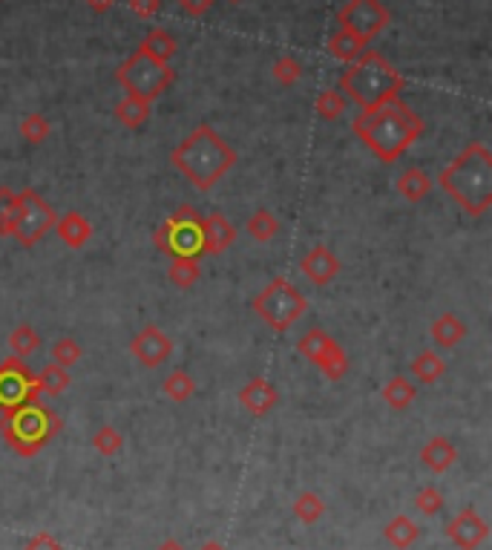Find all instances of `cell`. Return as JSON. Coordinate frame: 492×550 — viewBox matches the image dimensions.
<instances>
[{
	"mask_svg": "<svg viewBox=\"0 0 492 550\" xmlns=\"http://www.w3.org/2000/svg\"><path fill=\"white\" fill-rule=\"evenodd\" d=\"M170 162L193 187L210 191L237 165V150L210 124H199L191 136H184L176 144V150L170 153Z\"/></svg>",
	"mask_w": 492,
	"mask_h": 550,
	"instance_id": "3",
	"label": "cell"
},
{
	"mask_svg": "<svg viewBox=\"0 0 492 550\" xmlns=\"http://www.w3.org/2000/svg\"><path fill=\"white\" fill-rule=\"evenodd\" d=\"M450 536H452L461 547L472 550L475 545H479V542L487 536V525L481 522L479 513H475V510H464V513H461L455 522L450 525Z\"/></svg>",
	"mask_w": 492,
	"mask_h": 550,
	"instance_id": "18",
	"label": "cell"
},
{
	"mask_svg": "<svg viewBox=\"0 0 492 550\" xmlns=\"http://www.w3.org/2000/svg\"><path fill=\"white\" fill-rule=\"evenodd\" d=\"M127 6L133 9V14H139V18H156L158 9H162V0H127Z\"/></svg>",
	"mask_w": 492,
	"mask_h": 550,
	"instance_id": "40",
	"label": "cell"
},
{
	"mask_svg": "<svg viewBox=\"0 0 492 550\" xmlns=\"http://www.w3.org/2000/svg\"><path fill=\"white\" fill-rule=\"evenodd\" d=\"M435 185L461 211L479 220L492 208V150L484 141H470L438 173Z\"/></svg>",
	"mask_w": 492,
	"mask_h": 550,
	"instance_id": "2",
	"label": "cell"
},
{
	"mask_svg": "<svg viewBox=\"0 0 492 550\" xmlns=\"http://www.w3.org/2000/svg\"><path fill=\"white\" fill-rule=\"evenodd\" d=\"M239 403L248 412H254V415H268L280 403V392H277V386H273L271 381L251 378L248 383L239 389Z\"/></svg>",
	"mask_w": 492,
	"mask_h": 550,
	"instance_id": "16",
	"label": "cell"
},
{
	"mask_svg": "<svg viewBox=\"0 0 492 550\" xmlns=\"http://www.w3.org/2000/svg\"><path fill=\"white\" fill-rule=\"evenodd\" d=\"M245 230H248L251 239H256V242H271L273 237L280 234V220L273 216V211L256 208V211L251 213V220L245 222Z\"/></svg>",
	"mask_w": 492,
	"mask_h": 550,
	"instance_id": "28",
	"label": "cell"
},
{
	"mask_svg": "<svg viewBox=\"0 0 492 550\" xmlns=\"http://www.w3.org/2000/svg\"><path fill=\"white\" fill-rule=\"evenodd\" d=\"M297 516L302 518V522H317V518L323 516V501L317 499L314 493H302L294 504Z\"/></svg>",
	"mask_w": 492,
	"mask_h": 550,
	"instance_id": "39",
	"label": "cell"
},
{
	"mask_svg": "<svg viewBox=\"0 0 492 550\" xmlns=\"http://www.w3.org/2000/svg\"><path fill=\"white\" fill-rule=\"evenodd\" d=\"M201 277V268H199V259L191 257H176L170 259L167 266V280L176 285V288H193Z\"/></svg>",
	"mask_w": 492,
	"mask_h": 550,
	"instance_id": "29",
	"label": "cell"
},
{
	"mask_svg": "<svg viewBox=\"0 0 492 550\" xmlns=\"http://www.w3.org/2000/svg\"><path fill=\"white\" fill-rule=\"evenodd\" d=\"M380 395H383V401L392 410H407V407H412L415 398H417V386L409 378H403V374H395L392 381L383 383Z\"/></svg>",
	"mask_w": 492,
	"mask_h": 550,
	"instance_id": "25",
	"label": "cell"
},
{
	"mask_svg": "<svg viewBox=\"0 0 492 550\" xmlns=\"http://www.w3.org/2000/svg\"><path fill=\"white\" fill-rule=\"evenodd\" d=\"M237 239V228L230 225L225 213L213 211L208 216H201V251L205 257L210 254H225Z\"/></svg>",
	"mask_w": 492,
	"mask_h": 550,
	"instance_id": "15",
	"label": "cell"
},
{
	"mask_svg": "<svg viewBox=\"0 0 492 550\" xmlns=\"http://www.w3.org/2000/svg\"><path fill=\"white\" fill-rule=\"evenodd\" d=\"M467 338V326L464 320H461L458 314H441L435 323H432V340H435L438 346H443V349H455V346Z\"/></svg>",
	"mask_w": 492,
	"mask_h": 550,
	"instance_id": "22",
	"label": "cell"
},
{
	"mask_svg": "<svg viewBox=\"0 0 492 550\" xmlns=\"http://www.w3.org/2000/svg\"><path fill=\"white\" fill-rule=\"evenodd\" d=\"M61 432V418L49 407L32 401L0 415V436L18 455H35Z\"/></svg>",
	"mask_w": 492,
	"mask_h": 550,
	"instance_id": "5",
	"label": "cell"
},
{
	"mask_svg": "<svg viewBox=\"0 0 492 550\" xmlns=\"http://www.w3.org/2000/svg\"><path fill=\"white\" fill-rule=\"evenodd\" d=\"M162 392H165L173 403H184V401H191V398L196 395V381H193L184 369H176V372H170L167 378H165Z\"/></svg>",
	"mask_w": 492,
	"mask_h": 550,
	"instance_id": "31",
	"label": "cell"
},
{
	"mask_svg": "<svg viewBox=\"0 0 492 550\" xmlns=\"http://www.w3.org/2000/svg\"><path fill=\"white\" fill-rule=\"evenodd\" d=\"M14 213H18V194L0 187V237H12Z\"/></svg>",
	"mask_w": 492,
	"mask_h": 550,
	"instance_id": "35",
	"label": "cell"
},
{
	"mask_svg": "<svg viewBox=\"0 0 492 550\" xmlns=\"http://www.w3.org/2000/svg\"><path fill=\"white\" fill-rule=\"evenodd\" d=\"M392 21L389 9L380 0H345V6L337 12V23L345 32H352L363 43H371Z\"/></svg>",
	"mask_w": 492,
	"mask_h": 550,
	"instance_id": "11",
	"label": "cell"
},
{
	"mask_svg": "<svg viewBox=\"0 0 492 550\" xmlns=\"http://www.w3.org/2000/svg\"><path fill=\"white\" fill-rule=\"evenodd\" d=\"M352 130L380 162L392 165L424 136V119L398 95L380 107L363 110L354 119Z\"/></svg>",
	"mask_w": 492,
	"mask_h": 550,
	"instance_id": "1",
	"label": "cell"
},
{
	"mask_svg": "<svg viewBox=\"0 0 492 550\" xmlns=\"http://www.w3.org/2000/svg\"><path fill=\"white\" fill-rule=\"evenodd\" d=\"M432 187H435V182H432V176L424 173L421 167H409L407 173H400L398 182H395V191L409 202L426 199L432 194Z\"/></svg>",
	"mask_w": 492,
	"mask_h": 550,
	"instance_id": "20",
	"label": "cell"
},
{
	"mask_svg": "<svg viewBox=\"0 0 492 550\" xmlns=\"http://www.w3.org/2000/svg\"><path fill=\"white\" fill-rule=\"evenodd\" d=\"M130 355H133L141 366L158 369V366L167 364V360H170V355H173V340H170L156 323H148L133 340H130Z\"/></svg>",
	"mask_w": 492,
	"mask_h": 550,
	"instance_id": "13",
	"label": "cell"
},
{
	"mask_svg": "<svg viewBox=\"0 0 492 550\" xmlns=\"http://www.w3.org/2000/svg\"><path fill=\"white\" fill-rule=\"evenodd\" d=\"M84 4L90 6L93 12H101V14H104V12H110L115 4H119V0H84Z\"/></svg>",
	"mask_w": 492,
	"mask_h": 550,
	"instance_id": "44",
	"label": "cell"
},
{
	"mask_svg": "<svg viewBox=\"0 0 492 550\" xmlns=\"http://www.w3.org/2000/svg\"><path fill=\"white\" fill-rule=\"evenodd\" d=\"M179 6L187 14H193V18H201V14H205L213 6V0H179Z\"/></svg>",
	"mask_w": 492,
	"mask_h": 550,
	"instance_id": "42",
	"label": "cell"
},
{
	"mask_svg": "<svg viewBox=\"0 0 492 550\" xmlns=\"http://www.w3.org/2000/svg\"><path fill=\"white\" fill-rule=\"evenodd\" d=\"M345 107H349V101H345V95L340 93V90H323L320 95H317V101H314V110H317V115H320V119H326V122H337L340 115L345 113Z\"/></svg>",
	"mask_w": 492,
	"mask_h": 550,
	"instance_id": "32",
	"label": "cell"
},
{
	"mask_svg": "<svg viewBox=\"0 0 492 550\" xmlns=\"http://www.w3.org/2000/svg\"><path fill=\"white\" fill-rule=\"evenodd\" d=\"M93 444H95V450H98L101 455H115V453L121 450L124 438H121V432L115 429V427H101V429L95 432Z\"/></svg>",
	"mask_w": 492,
	"mask_h": 550,
	"instance_id": "38",
	"label": "cell"
},
{
	"mask_svg": "<svg viewBox=\"0 0 492 550\" xmlns=\"http://www.w3.org/2000/svg\"><path fill=\"white\" fill-rule=\"evenodd\" d=\"M40 349V335L38 331L29 326V323H18L12 329V335H9V352L14 357H21L26 360L29 355H35Z\"/></svg>",
	"mask_w": 492,
	"mask_h": 550,
	"instance_id": "30",
	"label": "cell"
},
{
	"mask_svg": "<svg viewBox=\"0 0 492 550\" xmlns=\"http://www.w3.org/2000/svg\"><path fill=\"white\" fill-rule=\"evenodd\" d=\"M455 458H458V453H455V446L446 441V438H432L424 450H421V461L424 464L432 470V473H443V470H450L452 464H455Z\"/></svg>",
	"mask_w": 492,
	"mask_h": 550,
	"instance_id": "24",
	"label": "cell"
},
{
	"mask_svg": "<svg viewBox=\"0 0 492 550\" xmlns=\"http://www.w3.org/2000/svg\"><path fill=\"white\" fill-rule=\"evenodd\" d=\"M35 381H38V389H40V395H64L67 389H69V383H72V378H69V372L64 369V366H58V364H49L43 366L40 372H35Z\"/></svg>",
	"mask_w": 492,
	"mask_h": 550,
	"instance_id": "27",
	"label": "cell"
},
{
	"mask_svg": "<svg viewBox=\"0 0 492 550\" xmlns=\"http://www.w3.org/2000/svg\"><path fill=\"white\" fill-rule=\"evenodd\" d=\"M153 242L170 259L176 257L201 259L205 257V251H201V213L193 205H179L153 230Z\"/></svg>",
	"mask_w": 492,
	"mask_h": 550,
	"instance_id": "7",
	"label": "cell"
},
{
	"mask_svg": "<svg viewBox=\"0 0 492 550\" xmlns=\"http://www.w3.org/2000/svg\"><path fill=\"white\" fill-rule=\"evenodd\" d=\"M144 55H150V58H156V61H162V64H170V58L179 52V41L173 38L167 29H162V26H156V29H150L148 32V38L141 41V47H139Z\"/></svg>",
	"mask_w": 492,
	"mask_h": 550,
	"instance_id": "21",
	"label": "cell"
},
{
	"mask_svg": "<svg viewBox=\"0 0 492 550\" xmlns=\"http://www.w3.org/2000/svg\"><path fill=\"white\" fill-rule=\"evenodd\" d=\"M366 47H369V43H363L360 38H354L352 32H345V29H337V32L331 35L328 43H326L328 55L337 58V61H345V64L357 61V58L366 52Z\"/></svg>",
	"mask_w": 492,
	"mask_h": 550,
	"instance_id": "23",
	"label": "cell"
},
{
	"mask_svg": "<svg viewBox=\"0 0 492 550\" xmlns=\"http://www.w3.org/2000/svg\"><path fill=\"white\" fill-rule=\"evenodd\" d=\"M158 550H182L176 542H167V545H162V547H158Z\"/></svg>",
	"mask_w": 492,
	"mask_h": 550,
	"instance_id": "45",
	"label": "cell"
},
{
	"mask_svg": "<svg viewBox=\"0 0 492 550\" xmlns=\"http://www.w3.org/2000/svg\"><path fill=\"white\" fill-rule=\"evenodd\" d=\"M386 536H389V542L398 545V547H409L417 539V527L409 522L407 516H400V518H395V522L386 527Z\"/></svg>",
	"mask_w": 492,
	"mask_h": 550,
	"instance_id": "37",
	"label": "cell"
},
{
	"mask_svg": "<svg viewBox=\"0 0 492 550\" xmlns=\"http://www.w3.org/2000/svg\"><path fill=\"white\" fill-rule=\"evenodd\" d=\"M417 508H421L424 513H438V510L443 508V499H441V493H438V490L426 487L424 493L417 496Z\"/></svg>",
	"mask_w": 492,
	"mask_h": 550,
	"instance_id": "41",
	"label": "cell"
},
{
	"mask_svg": "<svg viewBox=\"0 0 492 550\" xmlns=\"http://www.w3.org/2000/svg\"><path fill=\"white\" fill-rule=\"evenodd\" d=\"M55 234H58V239H61L67 248H72V251H78V248H84L86 242L93 239V234H95V228H93V222L86 220L84 213H78V211H69V213H64L61 220L55 222Z\"/></svg>",
	"mask_w": 492,
	"mask_h": 550,
	"instance_id": "17",
	"label": "cell"
},
{
	"mask_svg": "<svg viewBox=\"0 0 492 550\" xmlns=\"http://www.w3.org/2000/svg\"><path fill=\"white\" fill-rule=\"evenodd\" d=\"M201 550H222V547H219V545H213V542H210V545H205V547H201Z\"/></svg>",
	"mask_w": 492,
	"mask_h": 550,
	"instance_id": "46",
	"label": "cell"
},
{
	"mask_svg": "<svg viewBox=\"0 0 492 550\" xmlns=\"http://www.w3.org/2000/svg\"><path fill=\"white\" fill-rule=\"evenodd\" d=\"M40 389L35 381V372L26 366L21 357H6L0 360V410H14L21 403L38 401Z\"/></svg>",
	"mask_w": 492,
	"mask_h": 550,
	"instance_id": "12",
	"label": "cell"
},
{
	"mask_svg": "<svg viewBox=\"0 0 492 550\" xmlns=\"http://www.w3.org/2000/svg\"><path fill=\"white\" fill-rule=\"evenodd\" d=\"M254 314L273 331H288L309 309V300L300 294V288L285 280L273 277L263 292L254 297Z\"/></svg>",
	"mask_w": 492,
	"mask_h": 550,
	"instance_id": "6",
	"label": "cell"
},
{
	"mask_svg": "<svg viewBox=\"0 0 492 550\" xmlns=\"http://www.w3.org/2000/svg\"><path fill=\"white\" fill-rule=\"evenodd\" d=\"M300 271L306 274V277L314 283V285H328L331 280L340 277L343 271V263L340 257L328 248V245H314V248L300 259Z\"/></svg>",
	"mask_w": 492,
	"mask_h": 550,
	"instance_id": "14",
	"label": "cell"
},
{
	"mask_svg": "<svg viewBox=\"0 0 492 550\" xmlns=\"http://www.w3.org/2000/svg\"><path fill=\"white\" fill-rule=\"evenodd\" d=\"M84 349L78 346V340H72V338H61V340H55L49 346V360L58 366H64V369H72L81 360Z\"/></svg>",
	"mask_w": 492,
	"mask_h": 550,
	"instance_id": "34",
	"label": "cell"
},
{
	"mask_svg": "<svg viewBox=\"0 0 492 550\" xmlns=\"http://www.w3.org/2000/svg\"><path fill=\"white\" fill-rule=\"evenodd\" d=\"M26 550H61L58 547V542L52 536H47V533H40V536H35L32 542H29Z\"/></svg>",
	"mask_w": 492,
	"mask_h": 550,
	"instance_id": "43",
	"label": "cell"
},
{
	"mask_svg": "<svg viewBox=\"0 0 492 550\" xmlns=\"http://www.w3.org/2000/svg\"><path fill=\"white\" fill-rule=\"evenodd\" d=\"M115 119H119V124H124L127 130H139L144 122L150 119V104L141 98L124 95L119 104H115Z\"/></svg>",
	"mask_w": 492,
	"mask_h": 550,
	"instance_id": "26",
	"label": "cell"
},
{
	"mask_svg": "<svg viewBox=\"0 0 492 550\" xmlns=\"http://www.w3.org/2000/svg\"><path fill=\"white\" fill-rule=\"evenodd\" d=\"M21 139L29 141V144H43L49 139L52 133V124L47 122V115H40V113H29L23 115V122H21Z\"/></svg>",
	"mask_w": 492,
	"mask_h": 550,
	"instance_id": "33",
	"label": "cell"
},
{
	"mask_svg": "<svg viewBox=\"0 0 492 550\" xmlns=\"http://www.w3.org/2000/svg\"><path fill=\"white\" fill-rule=\"evenodd\" d=\"M228 4H234V6H237V4H242V0H228Z\"/></svg>",
	"mask_w": 492,
	"mask_h": 550,
	"instance_id": "47",
	"label": "cell"
},
{
	"mask_svg": "<svg viewBox=\"0 0 492 550\" xmlns=\"http://www.w3.org/2000/svg\"><path fill=\"white\" fill-rule=\"evenodd\" d=\"M400 90L403 76L380 52L371 50H366L357 61H352V67L340 78V93L345 95V101H354L360 110L380 107L386 101L398 98Z\"/></svg>",
	"mask_w": 492,
	"mask_h": 550,
	"instance_id": "4",
	"label": "cell"
},
{
	"mask_svg": "<svg viewBox=\"0 0 492 550\" xmlns=\"http://www.w3.org/2000/svg\"><path fill=\"white\" fill-rule=\"evenodd\" d=\"M273 78H277L282 86H294L302 78V64L294 55H282L273 61Z\"/></svg>",
	"mask_w": 492,
	"mask_h": 550,
	"instance_id": "36",
	"label": "cell"
},
{
	"mask_svg": "<svg viewBox=\"0 0 492 550\" xmlns=\"http://www.w3.org/2000/svg\"><path fill=\"white\" fill-rule=\"evenodd\" d=\"M409 374L417 381V383H438L443 374H446V364H443V357L435 352V349H424L421 355H417L412 364H409Z\"/></svg>",
	"mask_w": 492,
	"mask_h": 550,
	"instance_id": "19",
	"label": "cell"
},
{
	"mask_svg": "<svg viewBox=\"0 0 492 550\" xmlns=\"http://www.w3.org/2000/svg\"><path fill=\"white\" fill-rule=\"evenodd\" d=\"M115 81L124 86L127 95L153 104V101L158 95H165L167 86L176 81V69H173L170 64L156 61V58L144 55L139 50V52L130 55L119 69H115Z\"/></svg>",
	"mask_w": 492,
	"mask_h": 550,
	"instance_id": "8",
	"label": "cell"
},
{
	"mask_svg": "<svg viewBox=\"0 0 492 550\" xmlns=\"http://www.w3.org/2000/svg\"><path fill=\"white\" fill-rule=\"evenodd\" d=\"M58 216L55 208L43 199L35 187H23L18 194V213H14V228L12 237L18 239L23 248H32L43 237L55 228Z\"/></svg>",
	"mask_w": 492,
	"mask_h": 550,
	"instance_id": "9",
	"label": "cell"
},
{
	"mask_svg": "<svg viewBox=\"0 0 492 550\" xmlns=\"http://www.w3.org/2000/svg\"><path fill=\"white\" fill-rule=\"evenodd\" d=\"M300 355L311 360V364L320 369L328 381H343L349 374V355L343 352V346L326 335L323 329H309L306 335L297 340Z\"/></svg>",
	"mask_w": 492,
	"mask_h": 550,
	"instance_id": "10",
	"label": "cell"
}]
</instances>
